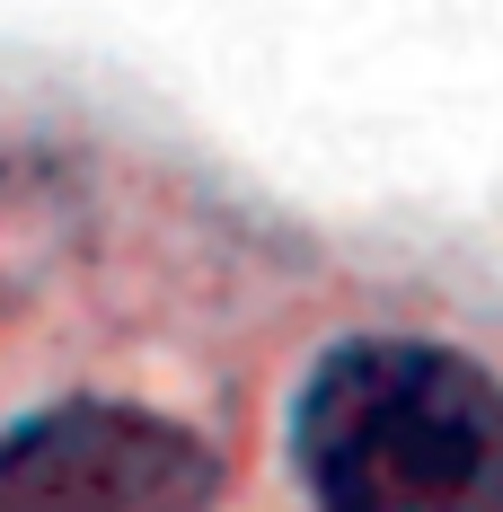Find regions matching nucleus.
<instances>
[{
    "mask_svg": "<svg viewBox=\"0 0 503 512\" xmlns=\"http://www.w3.org/2000/svg\"><path fill=\"white\" fill-rule=\"evenodd\" d=\"M221 460L124 398H71L0 433V512H212Z\"/></svg>",
    "mask_w": 503,
    "mask_h": 512,
    "instance_id": "2",
    "label": "nucleus"
},
{
    "mask_svg": "<svg viewBox=\"0 0 503 512\" xmlns=\"http://www.w3.org/2000/svg\"><path fill=\"white\" fill-rule=\"evenodd\" d=\"M318 512H503V380L433 336L327 345L292 407Z\"/></svg>",
    "mask_w": 503,
    "mask_h": 512,
    "instance_id": "1",
    "label": "nucleus"
}]
</instances>
